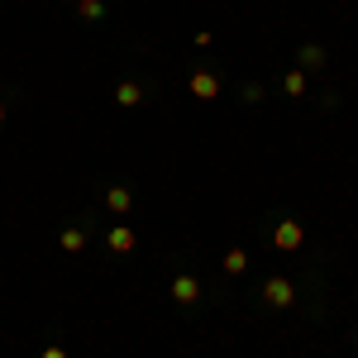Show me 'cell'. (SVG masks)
I'll return each mask as SVG.
<instances>
[{
    "label": "cell",
    "instance_id": "cell-13",
    "mask_svg": "<svg viewBox=\"0 0 358 358\" xmlns=\"http://www.w3.org/2000/svg\"><path fill=\"white\" fill-rule=\"evenodd\" d=\"M38 358H67V349H62V344H48V349H43Z\"/></svg>",
    "mask_w": 358,
    "mask_h": 358
},
{
    "label": "cell",
    "instance_id": "cell-4",
    "mask_svg": "<svg viewBox=\"0 0 358 358\" xmlns=\"http://www.w3.org/2000/svg\"><path fill=\"white\" fill-rule=\"evenodd\" d=\"M196 296H201L196 277H177V282H172V301L177 306H196Z\"/></svg>",
    "mask_w": 358,
    "mask_h": 358
},
{
    "label": "cell",
    "instance_id": "cell-10",
    "mask_svg": "<svg viewBox=\"0 0 358 358\" xmlns=\"http://www.w3.org/2000/svg\"><path fill=\"white\" fill-rule=\"evenodd\" d=\"M77 15H82V20H101L106 5H101V0H77Z\"/></svg>",
    "mask_w": 358,
    "mask_h": 358
},
{
    "label": "cell",
    "instance_id": "cell-6",
    "mask_svg": "<svg viewBox=\"0 0 358 358\" xmlns=\"http://www.w3.org/2000/svg\"><path fill=\"white\" fill-rule=\"evenodd\" d=\"M106 206H110L115 215H124V210L134 206V196H129V187H110V192H106Z\"/></svg>",
    "mask_w": 358,
    "mask_h": 358
},
{
    "label": "cell",
    "instance_id": "cell-1",
    "mask_svg": "<svg viewBox=\"0 0 358 358\" xmlns=\"http://www.w3.org/2000/svg\"><path fill=\"white\" fill-rule=\"evenodd\" d=\"M273 244L282 248V253H292V248H301L306 244V229H301V220H282L273 229Z\"/></svg>",
    "mask_w": 358,
    "mask_h": 358
},
{
    "label": "cell",
    "instance_id": "cell-3",
    "mask_svg": "<svg viewBox=\"0 0 358 358\" xmlns=\"http://www.w3.org/2000/svg\"><path fill=\"white\" fill-rule=\"evenodd\" d=\"M192 96H201V101H215V96H220L215 72H192Z\"/></svg>",
    "mask_w": 358,
    "mask_h": 358
},
{
    "label": "cell",
    "instance_id": "cell-7",
    "mask_svg": "<svg viewBox=\"0 0 358 358\" xmlns=\"http://www.w3.org/2000/svg\"><path fill=\"white\" fill-rule=\"evenodd\" d=\"M115 101H120V106H138V101H143V91H138L134 82H120V86H115Z\"/></svg>",
    "mask_w": 358,
    "mask_h": 358
},
{
    "label": "cell",
    "instance_id": "cell-8",
    "mask_svg": "<svg viewBox=\"0 0 358 358\" xmlns=\"http://www.w3.org/2000/svg\"><path fill=\"white\" fill-rule=\"evenodd\" d=\"M244 268H248V253H244V248H229V253H224V273H234V277H239Z\"/></svg>",
    "mask_w": 358,
    "mask_h": 358
},
{
    "label": "cell",
    "instance_id": "cell-12",
    "mask_svg": "<svg viewBox=\"0 0 358 358\" xmlns=\"http://www.w3.org/2000/svg\"><path fill=\"white\" fill-rule=\"evenodd\" d=\"M320 62H325V53H320L315 43H310V48H301V67H320Z\"/></svg>",
    "mask_w": 358,
    "mask_h": 358
},
{
    "label": "cell",
    "instance_id": "cell-2",
    "mask_svg": "<svg viewBox=\"0 0 358 358\" xmlns=\"http://www.w3.org/2000/svg\"><path fill=\"white\" fill-rule=\"evenodd\" d=\"M263 301L277 306V310L292 306V301H296V296H292V282H287V277H268V282H263Z\"/></svg>",
    "mask_w": 358,
    "mask_h": 358
},
{
    "label": "cell",
    "instance_id": "cell-14",
    "mask_svg": "<svg viewBox=\"0 0 358 358\" xmlns=\"http://www.w3.org/2000/svg\"><path fill=\"white\" fill-rule=\"evenodd\" d=\"M0 124H5V106H0Z\"/></svg>",
    "mask_w": 358,
    "mask_h": 358
},
{
    "label": "cell",
    "instance_id": "cell-11",
    "mask_svg": "<svg viewBox=\"0 0 358 358\" xmlns=\"http://www.w3.org/2000/svg\"><path fill=\"white\" fill-rule=\"evenodd\" d=\"M282 86H287V96H301V91H306V72H287V82H282Z\"/></svg>",
    "mask_w": 358,
    "mask_h": 358
},
{
    "label": "cell",
    "instance_id": "cell-5",
    "mask_svg": "<svg viewBox=\"0 0 358 358\" xmlns=\"http://www.w3.org/2000/svg\"><path fill=\"white\" fill-rule=\"evenodd\" d=\"M106 244H110V253H134V229L129 224H115Z\"/></svg>",
    "mask_w": 358,
    "mask_h": 358
},
{
    "label": "cell",
    "instance_id": "cell-9",
    "mask_svg": "<svg viewBox=\"0 0 358 358\" xmlns=\"http://www.w3.org/2000/svg\"><path fill=\"white\" fill-rule=\"evenodd\" d=\"M62 248H67V253H82L86 234H82V229H62Z\"/></svg>",
    "mask_w": 358,
    "mask_h": 358
}]
</instances>
